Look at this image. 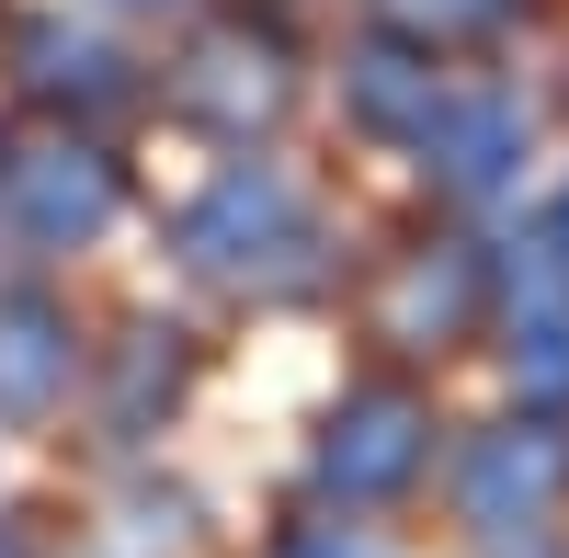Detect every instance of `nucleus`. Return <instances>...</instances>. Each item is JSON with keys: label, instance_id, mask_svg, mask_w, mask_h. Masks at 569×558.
<instances>
[{"label": "nucleus", "instance_id": "nucleus-10", "mask_svg": "<svg viewBox=\"0 0 569 558\" xmlns=\"http://www.w3.org/2000/svg\"><path fill=\"white\" fill-rule=\"evenodd\" d=\"M182 377H194V342H182L171 319H137V331L114 342V377H103V445H149L171 422Z\"/></svg>", "mask_w": 569, "mask_h": 558}, {"label": "nucleus", "instance_id": "nucleus-8", "mask_svg": "<svg viewBox=\"0 0 569 558\" xmlns=\"http://www.w3.org/2000/svg\"><path fill=\"white\" fill-rule=\"evenodd\" d=\"M342 103H353V126H376V137H433V114L456 103V91H445V69H433V46L365 34L353 58H342Z\"/></svg>", "mask_w": 569, "mask_h": 558}, {"label": "nucleus", "instance_id": "nucleus-5", "mask_svg": "<svg viewBox=\"0 0 569 558\" xmlns=\"http://www.w3.org/2000/svg\"><path fill=\"white\" fill-rule=\"evenodd\" d=\"M479 319H490V251L479 240H421L376 286V342L388 353H456Z\"/></svg>", "mask_w": 569, "mask_h": 558}, {"label": "nucleus", "instance_id": "nucleus-14", "mask_svg": "<svg viewBox=\"0 0 569 558\" xmlns=\"http://www.w3.org/2000/svg\"><path fill=\"white\" fill-rule=\"evenodd\" d=\"M284 558H365L353 536H319V525H297V536H284Z\"/></svg>", "mask_w": 569, "mask_h": 558}, {"label": "nucleus", "instance_id": "nucleus-9", "mask_svg": "<svg viewBox=\"0 0 569 558\" xmlns=\"http://www.w3.org/2000/svg\"><path fill=\"white\" fill-rule=\"evenodd\" d=\"M421 160H433L445 195H501L512 160H525V103L512 91H456L433 114V137H421Z\"/></svg>", "mask_w": 569, "mask_h": 558}, {"label": "nucleus", "instance_id": "nucleus-3", "mask_svg": "<svg viewBox=\"0 0 569 558\" xmlns=\"http://www.w3.org/2000/svg\"><path fill=\"white\" fill-rule=\"evenodd\" d=\"M171 103L194 126H217V137H251V126H273L284 103H297V46H284L273 23H251V12H228V23H206L194 46H182Z\"/></svg>", "mask_w": 569, "mask_h": 558}, {"label": "nucleus", "instance_id": "nucleus-17", "mask_svg": "<svg viewBox=\"0 0 569 558\" xmlns=\"http://www.w3.org/2000/svg\"><path fill=\"white\" fill-rule=\"evenodd\" d=\"M558 228H569V206H558Z\"/></svg>", "mask_w": 569, "mask_h": 558}, {"label": "nucleus", "instance_id": "nucleus-15", "mask_svg": "<svg viewBox=\"0 0 569 558\" xmlns=\"http://www.w3.org/2000/svg\"><path fill=\"white\" fill-rule=\"evenodd\" d=\"M0 558H23V536H12V525H0Z\"/></svg>", "mask_w": 569, "mask_h": 558}, {"label": "nucleus", "instance_id": "nucleus-1", "mask_svg": "<svg viewBox=\"0 0 569 558\" xmlns=\"http://www.w3.org/2000/svg\"><path fill=\"white\" fill-rule=\"evenodd\" d=\"M182 262H194L206 286L251 297V308H284V297H319L330 286V228L308 217V195L273 160H240V171H217V195H194V217H182Z\"/></svg>", "mask_w": 569, "mask_h": 558}, {"label": "nucleus", "instance_id": "nucleus-11", "mask_svg": "<svg viewBox=\"0 0 569 558\" xmlns=\"http://www.w3.org/2000/svg\"><path fill=\"white\" fill-rule=\"evenodd\" d=\"M23 91L69 103V114H103V103H126V58L80 23H23Z\"/></svg>", "mask_w": 569, "mask_h": 558}, {"label": "nucleus", "instance_id": "nucleus-2", "mask_svg": "<svg viewBox=\"0 0 569 558\" xmlns=\"http://www.w3.org/2000/svg\"><path fill=\"white\" fill-rule=\"evenodd\" d=\"M126 206V171L103 137H23V149H0V228H12L23 251H80V240H103V217Z\"/></svg>", "mask_w": 569, "mask_h": 558}, {"label": "nucleus", "instance_id": "nucleus-7", "mask_svg": "<svg viewBox=\"0 0 569 558\" xmlns=\"http://www.w3.org/2000/svg\"><path fill=\"white\" fill-rule=\"evenodd\" d=\"M80 388V331L58 297H0V422H46Z\"/></svg>", "mask_w": 569, "mask_h": 558}, {"label": "nucleus", "instance_id": "nucleus-13", "mask_svg": "<svg viewBox=\"0 0 569 558\" xmlns=\"http://www.w3.org/2000/svg\"><path fill=\"white\" fill-rule=\"evenodd\" d=\"M512 377L536 399H569V319H536V331H512Z\"/></svg>", "mask_w": 569, "mask_h": 558}, {"label": "nucleus", "instance_id": "nucleus-16", "mask_svg": "<svg viewBox=\"0 0 569 558\" xmlns=\"http://www.w3.org/2000/svg\"><path fill=\"white\" fill-rule=\"evenodd\" d=\"M114 12H160V0H114Z\"/></svg>", "mask_w": 569, "mask_h": 558}, {"label": "nucleus", "instance_id": "nucleus-4", "mask_svg": "<svg viewBox=\"0 0 569 558\" xmlns=\"http://www.w3.org/2000/svg\"><path fill=\"white\" fill-rule=\"evenodd\" d=\"M421 456H433V410H421L410 388H342V410L319 422V490L342 501H399L421 479Z\"/></svg>", "mask_w": 569, "mask_h": 558}, {"label": "nucleus", "instance_id": "nucleus-12", "mask_svg": "<svg viewBox=\"0 0 569 558\" xmlns=\"http://www.w3.org/2000/svg\"><path fill=\"white\" fill-rule=\"evenodd\" d=\"M388 12H399V34H410V46H445V34H490L512 0H388Z\"/></svg>", "mask_w": 569, "mask_h": 558}, {"label": "nucleus", "instance_id": "nucleus-6", "mask_svg": "<svg viewBox=\"0 0 569 558\" xmlns=\"http://www.w3.org/2000/svg\"><path fill=\"white\" fill-rule=\"evenodd\" d=\"M558 490H569V434L558 422H501V434L467 445V468H456V501H467L479 536H536L558 514Z\"/></svg>", "mask_w": 569, "mask_h": 558}]
</instances>
